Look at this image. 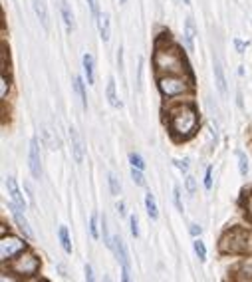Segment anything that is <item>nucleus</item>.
I'll list each match as a JSON object with an SVG mask.
<instances>
[{
	"instance_id": "obj_28",
	"label": "nucleus",
	"mask_w": 252,
	"mask_h": 282,
	"mask_svg": "<svg viewBox=\"0 0 252 282\" xmlns=\"http://www.w3.org/2000/svg\"><path fill=\"white\" fill-rule=\"evenodd\" d=\"M87 4H89V10H91V16L97 20L99 16H102V12H99V4H97V0H87Z\"/></svg>"
},
{
	"instance_id": "obj_10",
	"label": "nucleus",
	"mask_w": 252,
	"mask_h": 282,
	"mask_svg": "<svg viewBox=\"0 0 252 282\" xmlns=\"http://www.w3.org/2000/svg\"><path fill=\"white\" fill-rule=\"evenodd\" d=\"M70 139H72L74 159H76V163H82L84 161V143H82V137H80V133H78L76 127H70Z\"/></svg>"
},
{
	"instance_id": "obj_8",
	"label": "nucleus",
	"mask_w": 252,
	"mask_h": 282,
	"mask_svg": "<svg viewBox=\"0 0 252 282\" xmlns=\"http://www.w3.org/2000/svg\"><path fill=\"white\" fill-rule=\"evenodd\" d=\"M10 211H12V217H14L16 225H18L20 232L24 234V239H26V241H30V239H32V230H30V225H28V221H26V217H24L22 209H20V207H16L14 203H10Z\"/></svg>"
},
{
	"instance_id": "obj_5",
	"label": "nucleus",
	"mask_w": 252,
	"mask_h": 282,
	"mask_svg": "<svg viewBox=\"0 0 252 282\" xmlns=\"http://www.w3.org/2000/svg\"><path fill=\"white\" fill-rule=\"evenodd\" d=\"M159 89L165 93V96H179V93L187 91V84L179 78H161L159 80Z\"/></svg>"
},
{
	"instance_id": "obj_4",
	"label": "nucleus",
	"mask_w": 252,
	"mask_h": 282,
	"mask_svg": "<svg viewBox=\"0 0 252 282\" xmlns=\"http://www.w3.org/2000/svg\"><path fill=\"white\" fill-rule=\"evenodd\" d=\"M22 251H24V241L16 237H2V241H0V258H2V262L14 258Z\"/></svg>"
},
{
	"instance_id": "obj_39",
	"label": "nucleus",
	"mask_w": 252,
	"mask_h": 282,
	"mask_svg": "<svg viewBox=\"0 0 252 282\" xmlns=\"http://www.w3.org/2000/svg\"><path fill=\"white\" fill-rule=\"evenodd\" d=\"M24 189H26V193H28V197H30V201H34V193H32V189H30V185H28V183L24 185Z\"/></svg>"
},
{
	"instance_id": "obj_6",
	"label": "nucleus",
	"mask_w": 252,
	"mask_h": 282,
	"mask_svg": "<svg viewBox=\"0 0 252 282\" xmlns=\"http://www.w3.org/2000/svg\"><path fill=\"white\" fill-rule=\"evenodd\" d=\"M30 171L36 179L42 177V163H40V145H38V139L32 137L30 141Z\"/></svg>"
},
{
	"instance_id": "obj_37",
	"label": "nucleus",
	"mask_w": 252,
	"mask_h": 282,
	"mask_svg": "<svg viewBox=\"0 0 252 282\" xmlns=\"http://www.w3.org/2000/svg\"><path fill=\"white\" fill-rule=\"evenodd\" d=\"M200 232H203V228H200L198 225H191V234H193V237H198Z\"/></svg>"
},
{
	"instance_id": "obj_44",
	"label": "nucleus",
	"mask_w": 252,
	"mask_h": 282,
	"mask_svg": "<svg viewBox=\"0 0 252 282\" xmlns=\"http://www.w3.org/2000/svg\"><path fill=\"white\" fill-rule=\"evenodd\" d=\"M119 2H121V4H125V0H119Z\"/></svg>"
},
{
	"instance_id": "obj_13",
	"label": "nucleus",
	"mask_w": 252,
	"mask_h": 282,
	"mask_svg": "<svg viewBox=\"0 0 252 282\" xmlns=\"http://www.w3.org/2000/svg\"><path fill=\"white\" fill-rule=\"evenodd\" d=\"M145 209L151 221H157L159 219V209H157V201L153 197V193H145Z\"/></svg>"
},
{
	"instance_id": "obj_12",
	"label": "nucleus",
	"mask_w": 252,
	"mask_h": 282,
	"mask_svg": "<svg viewBox=\"0 0 252 282\" xmlns=\"http://www.w3.org/2000/svg\"><path fill=\"white\" fill-rule=\"evenodd\" d=\"M195 36H196L195 20L189 16V18L185 20V44H187V50H189V52L195 50Z\"/></svg>"
},
{
	"instance_id": "obj_26",
	"label": "nucleus",
	"mask_w": 252,
	"mask_h": 282,
	"mask_svg": "<svg viewBox=\"0 0 252 282\" xmlns=\"http://www.w3.org/2000/svg\"><path fill=\"white\" fill-rule=\"evenodd\" d=\"M110 189H112V195H119V189H121V187H119V183H117V177L113 175V173H110Z\"/></svg>"
},
{
	"instance_id": "obj_18",
	"label": "nucleus",
	"mask_w": 252,
	"mask_h": 282,
	"mask_svg": "<svg viewBox=\"0 0 252 282\" xmlns=\"http://www.w3.org/2000/svg\"><path fill=\"white\" fill-rule=\"evenodd\" d=\"M108 102H110V106L112 108H121V102L117 100V93H115V80L113 78H110V82H108Z\"/></svg>"
},
{
	"instance_id": "obj_3",
	"label": "nucleus",
	"mask_w": 252,
	"mask_h": 282,
	"mask_svg": "<svg viewBox=\"0 0 252 282\" xmlns=\"http://www.w3.org/2000/svg\"><path fill=\"white\" fill-rule=\"evenodd\" d=\"M38 266H40V262H38V258L34 256V254H30V253H22L16 260H14V264H12V270L14 272H18V274H26V276H34L36 274V270H38Z\"/></svg>"
},
{
	"instance_id": "obj_41",
	"label": "nucleus",
	"mask_w": 252,
	"mask_h": 282,
	"mask_svg": "<svg viewBox=\"0 0 252 282\" xmlns=\"http://www.w3.org/2000/svg\"><path fill=\"white\" fill-rule=\"evenodd\" d=\"M26 282H42V280H38V278H30V280H26Z\"/></svg>"
},
{
	"instance_id": "obj_21",
	"label": "nucleus",
	"mask_w": 252,
	"mask_h": 282,
	"mask_svg": "<svg viewBox=\"0 0 252 282\" xmlns=\"http://www.w3.org/2000/svg\"><path fill=\"white\" fill-rule=\"evenodd\" d=\"M193 247H195V253H196V256H198V260H207V249H205V245H203V241H198V239H195L193 241Z\"/></svg>"
},
{
	"instance_id": "obj_11",
	"label": "nucleus",
	"mask_w": 252,
	"mask_h": 282,
	"mask_svg": "<svg viewBox=\"0 0 252 282\" xmlns=\"http://www.w3.org/2000/svg\"><path fill=\"white\" fill-rule=\"evenodd\" d=\"M6 189H8V193H10V199H12V203L24 211V209H26V201H24V197H22L20 189H18V185H16L14 177H8V179H6Z\"/></svg>"
},
{
	"instance_id": "obj_22",
	"label": "nucleus",
	"mask_w": 252,
	"mask_h": 282,
	"mask_svg": "<svg viewBox=\"0 0 252 282\" xmlns=\"http://www.w3.org/2000/svg\"><path fill=\"white\" fill-rule=\"evenodd\" d=\"M236 157H238V169H240V175H242V177H246V173H248V159H246V155H244L242 151H236Z\"/></svg>"
},
{
	"instance_id": "obj_23",
	"label": "nucleus",
	"mask_w": 252,
	"mask_h": 282,
	"mask_svg": "<svg viewBox=\"0 0 252 282\" xmlns=\"http://www.w3.org/2000/svg\"><path fill=\"white\" fill-rule=\"evenodd\" d=\"M185 187H187V193H189L191 197L196 193V181H195V177H193V175H187V179H185Z\"/></svg>"
},
{
	"instance_id": "obj_9",
	"label": "nucleus",
	"mask_w": 252,
	"mask_h": 282,
	"mask_svg": "<svg viewBox=\"0 0 252 282\" xmlns=\"http://www.w3.org/2000/svg\"><path fill=\"white\" fill-rule=\"evenodd\" d=\"M213 70H215V82H217V87L221 91V96H226V78H224V70H223V64L219 60L217 54H213Z\"/></svg>"
},
{
	"instance_id": "obj_1",
	"label": "nucleus",
	"mask_w": 252,
	"mask_h": 282,
	"mask_svg": "<svg viewBox=\"0 0 252 282\" xmlns=\"http://www.w3.org/2000/svg\"><path fill=\"white\" fill-rule=\"evenodd\" d=\"M196 123H198V115L191 106H181L171 112L169 127H171V133L179 139L191 137L196 129Z\"/></svg>"
},
{
	"instance_id": "obj_20",
	"label": "nucleus",
	"mask_w": 252,
	"mask_h": 282,
	"mask_svg": "<svg viewBox=\"0 0 252 282\" xmlns=\"http://www.w3.org/2000/svg\"><path fill=\"white\" fill-rule=\"evenodd\" d=\"M58 234H60V243H62V249L70 254L72 253V241H70V234H68V228L66 226H60L58 228Z\"/></svg>"
},
{
	"instance_id": "obj_32",
	"label": "nucleus",
	"mask_w": 252,
	"mask_h": 282,
	"mask_svg": "<svg viewBox=\"0 0 252 282\" xmlns=\"http://www.w3.org/2000/svg\"><path fill=\"white\" fill-rule=\"evenodd\" d=\"M234 46H236V52L238 54H244V50H246V42H242V40H238V38H234Z\"/></svg>"
},
{
	"instance_id": "obj_27",
	"label": "nucleus",
	"mask_w": 252,
	"mask_h": 282,
	"mask_svg": "<svg viewBox=\"0 0 252 282\" xmlns=\"http://www.w3.org/2000/svg\"><path fill=\"white\" fill-rule=\"evenodd\" d=\"M131 179H133V183H137V185H145L143 173H141V169H137V167H131Z\"/></svg>"
},
{
	"instance_id": "obj_30",
	"label": "nucleus",
	"mask_w": 252,
	"mask_h": 282,
	"mask_svg": "<svg viewBox=\"0 0 252 282\" xmlns=\"http://www.w3.org/2000/svg\"><path fill=\"white\" fill-rule=\"evenodd\" d=\"M173 195H175V205H177V209L183 211V205H181V187H179V185L173 187Z\"/></svg>"
},
{
	"instance_id": "obj_14",
	"label": "nucleus",
	"mask_w": 252,
	"mask_h": 282,
	"mask_svg": "<svg viewBox=\"0 0 252 282\" xmlns=\"http://www.w3.org/2000/svg\"><path fill=\"white\" fill-rule=\"evenodd\" d=\"M82 64H84V74H85L87 84L93 85L95 84V74H93V58H91V54H84Z\"/></svg>"
},
{
	"instance_id": "obj_25",
	"label": "nucleus",
	"mask_w": 252,
	"mask_h": 282,
	"mask_svg": "<svg viewBox=\"0 0 252 282\" xmlns=\"http://www.w3.org/2000/svg\"><path fill=\"white\" fill-rule=\"evenodd\" d=\"M129 161H131V165L137 167V169H143V167H145V161H143V157H141L139 153H129Z\"/></svg>"
},
{
	"instance_id": "obj_35",
	"label": "nucleus",
	"mask_w": 252,
	"mask_h": 282,
	"mask_svg": "<svg viewBox=\"0 0 252 282\" xmlns=\"http://www.w3.org/2000/svg\"><path fill=\"white\" fill-rule=\"evenodd\" d=\"M121 282H131V268H121Z\"/></svg>"
},
{
	"instance_id": "obj_33",
	"label": "nucleus",
	"mask_w": 252,
	"mask_h": 282,
	"mask_svg": "<svg viewBox=\"0 0 252 282\" xmlns=\"http://www.w3.org/2000/svg\"><path fill=\"white\" fill-rule=\"evenodd\" d=\"M2 84H0V98H6V91H8V84H6V76H2V80H0Z\"/></svg>"
},
{
	"instance_id": "obj_36",
	"label": "nucleus",
	"mask_w": 252,
	"mask_h": 282,
	"mask_svg": "<svg viewBox=\"0 0 252 282\" xmlns=\"http://www.w3.org/2000/svg\"><path fill=\"white\" fill-rule=\"evenodd\" d=\"M175 165H177L181 171H187V169H189V161H187V159H175Z\"/></svg>"
},
{
	"instance_id": "obj_43",
	"label": "nucleus",
	"mask_w": 252,
	"mask_h": 282,
	"mask_svg": "<svg viewBox=\"0 0 252 282\" xmlns=\"http://www.w3.org/2000/svg\"><path fill=\"white\" fill-rule=\"evenodd\" d=\"M183 2H185V4H191V0H183Z\"/></svg>"
},
{
	"instance_id": "obj_17",
	"label": "nucleus",
	"mask_w": 252,
	"mask_h": 282,
	"mask_svg": "<svg viewBox=\"0 0 252 282\" xmlns=\"http://www.w3.org/2000/svg\"><path fill=\"white\" fill-rule=\"evenodd\" d=\"M97 26H99V36H102V40L108 42L110 40V16L102 14L97 18Z\"/></svg>"
},
{
	"instance_id": "obj_16",
	"label": "nucleus",
	"mask_w": 252,
	"mask_h": 282,
	"mask_svg": "<svg viewBox=\"0 0 252 282\" xmlns=\"http://www.w3.org/2000/svg\"><path fill=\"white\" fill-rule=\"evenodd\" d=\"M72 85H74V89H76V93H78L80 102H82V108H84V110H87V98H85V89H84V82H82V78L74 76Z\"/></svg>"
},
{
	"instance_id": "obj_31",
	"label": "nucleus",
	"mask_w": 252,
	"mask_h": 282,
	"mask_svg": "<svg viewBox=\"0 0 252 282\" xmlns=\"http://www.w3.org/2000/svg\"><path fill=\"white\" fill-rule=\"evenodd\" d=\"M213 187V167H207V175H205V189L209 191Z\"/></svg>"
},
{
	"instance_id": "obj_19",
	"label": "nucleus",
	"mask_w": 252,
	"mask_h": 282,
	"mask_svg": "<svg viewBox=\"0 0 252 282\" xmlns=\"http://www.w3.org/2000/svg\"><path fill=\"white\" fill-rule=\"evenodd\" d=\"M62 16H64V24H66L68 32H72V30H74V14H72V10H70L68 0H64V2H62Z\"/></svg>"
},
{
	"instance_id": "obj_24",
	"label": "nucleus",
	"mask_w": 252,
	"mask_h": 282,
	"mask_svg": "<svg viewBox=\"0 0 252 282\" xmlns=\"http://www.w3.org/2000/svg\"><path fill=\"white\" fill-rule=\"evenodd\" d=\"M97 225H99V217L93 213L91 219H89V230H91V237H93V239H99V234H97Z\"/></svg>"
},
{
	"instance_id": "obj_42",
	"label": "nucleus",
	"mask_w": 252,
	"mask_h": 282,
	"mask_svg": "<svg viewBox=\"0 0 252 282\" xmlns=\"http://www.w3.org/2000/svg\"><path fill=\"white\" fill-rule=\"evenodd\" d=\"M104 282H112V278H110V276H106V278H104Z\"/></svg>"
},
{
	"instance_id": "obj_34",
	"label": "nucleus",
	"mask_w": 252,
	"mask_h": 282,
	"mask_svg": "<svg viewBox=\"0 0 252 282\" xmlns=\"http://www.w3.org/2000/svg\"><path fill=\"white\" fill-rule=\"evenodd\" d=\"M85 282H95V276H93V268L89 264H85Z\"/></svg>"
},
{
	"instance_id": "obj_2",
	"label": "nucleus",
	"mask_w": 252,
	"mask_h": 282,
	"mask_svg": "<svg viewBox=\"0 0 252 282\" xmlns=\"http://www.w3.org/2000/svg\"><path fill=\"white\" fill-rule=\"evenodd\" d=\"M252 234L248 230H242V228H234L230 230L226 237L223 239L221 243V249L224 253H250L252 251V245H248L246 239H250Z\"/></svg>"
},
{
	"instance_id": "obj_15",
	"label": "nucleus",
	"mask_w": 252,
	"mask_h": 282,
	"mask_svg": "<svg viewBox=\"0 0 252 282\" xmlns=\"http://www.w3.org/2000/svg\"><path fill=\"white\" fill-rule=\"evenodd\" d=\"M32 4H34V12L40 18L42 26L48 28V6H46V0H32Z\"/></svg>"
},
{
	"instance_id": "obj_38",
	"label": "nucleus",
	"mask_w": 252,
	"mask_h": 282,
	"mask_svg": "<svg viewBox=\"0 0 252 282\" xmlns=\"http://www.w3.org/2000/svg\"><path fill=\"white\" fill-rule=\"evenodd\" d=\"M117 213H119L121 217L125 215V203H123V201H119V203H117Z\"/></svg>"
},
{
	"instance_id": "obj_29",
	"label": "nucleus",
	"mask_w": 252,
	"mask_h": 282,
	"mask_svg": "<svg viewBox=\"0 0 252 282\" xmlns=\"http://www.w3.org/2000/svg\"><path fill=\"white\" fill-rule=\"evenodd\" d=\"M129 225H131V234L139 237V226H137V215H129Z\"/></svg>"
},
{
	"instance_id": "obj_40",
	"label": "nucleus",
	"mask_w": 252,
	"mask_h": 282,
	"mask_svg": "<svg viewBox=\"0 0 252 282\" xmlns=\"http://www.w3.org/2000/svg\"><path fill=\"white\" fill-rule=\"evenodd\" d=\"M2 282H14L10 276H6V274H2Z\"/></svg>"
},
{
	"instance_id": "obj_7",
	"label": "nucleus",
	"mask_w": 252,
	"mask_h": 282,
	"mask_svg": "<svg viewBox=\"0 0 252 282\" xmlns=\"http://www.w3.org/2000/svg\"><path fill=\"white\" fill-rule=\"evenodd\" d=\"M112 249L115 251V256H117V262L121 264V268H131L127 247H125V243H123V239L119 237V234H115V237H113V247Z\"/></svg>"
}]
</instances>
